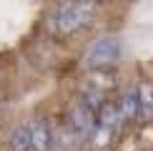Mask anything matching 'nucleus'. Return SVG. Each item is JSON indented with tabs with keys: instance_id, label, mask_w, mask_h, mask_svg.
Segmentation results:
<instances>
[{
	"instance_id": "obj_1",
	"label": "nucleus",
	"mask_w": 153,
	"mask_h": 151,
	"mask_svg": "<svg viewBox=\"0 0 153 151\" xmlns=\"http://www.w3.org/2000/svg\"><path fill=\"white\" fill-rule=\"evenodd\" d=\"M98 5L91 0H73V3H63L50 13V33L53 35H71L75 30H83L93 23Z\"/></svg>"
},
{
	"instance_id": "obj_2",
	"label": "nucleus",
	"mask_w": 153,
	"mask_h": 151,
	"mask_svg": "<svg viewBox=\"0 0 153 151\" xmlns=\"http://www.w3.org/2000/svg\"><path fill=\"white\" fill-rule=\"evenodd\" d=\"M120 53H123V48H120L118 38L116 35H103V38H98V40H93L88 46L85 55H83V63L91 71H108V68H113L120 61Z\"/></svg>"
},
{
	"instance_id": "obj_3",
	"label": "nucleus",
	"mask_w": 153,
	"mask_h": 151,
	"mask_svg": "<svg viewBox=\"0 0 153 151\" xmlns=\"http://www.w3.org/2000/svg\"><path fill=\"white\" fill-rule=\"evenodd\" d=\"M68 126H71L73 136H93L95 126H98L95 111L83 101H75L71 106V111H68Z\"/></svg>"
},
{
	"instance_id": "obj_4",
	"label": "nucleus",
	"mask_w": 153,
	"mask_h": 151,
	"mask_svg": "<svg viewBox=\"0 0 153 151\" xmlns=\"http://www.w3.org/2000/svg\"><path fill=\"white\" fill-rule=\"evenodd\" d=\"M95 121H98L100 129L116 131L118 126L123 123V116H120V111H118V103H113V101H103V106L95 111Z\"/></svg>"
},
{
	"instance_id": "obj_5",
	"label": "nucleus",
	"mask_w": 153,
	"mask_h": 151,
	"mask_svg": "<svg viewBox=\"0 0 153 151\" xmlns=\"http://www.w3.org/2000/svg\"><path fill=\"white\" fill-rule=\"evenodd\" d=\"M138 93V118L141 121H153V83L143 81L136 88Z\"/></svg>"
},
{
	"instance_id": "obj_6",
	"label": "nucleus",
	"mask_w": 153,
	"mask_h": 151,
	"mask_svg": "<svg viewBox=\"0 0 153 151\" xmlns=\"http://www.w3.org/2000/svg\"><path fill=\"white\" fill-rule=\"evenodd\" d=\"M30 141H33V151H50L53 149V134H50L48 123H43V121L30 123Z\"/></svg>"
},
{
	"instance_id": "obj_7",
	"label": "nucleus",
	"mask_w": 153,
	"mask_h": 151,
	"mask_svg": "<svg viewBox=\"0 0 153 151\" xmlns=\"http://www.w3.org/2000/svg\"><path fill=\"white\" fill-rule=\"evenodd\" d=\"M113 88H116V76L111 71H93V76L88 78L85 91H93V93H98V96H103V93L113 91Z\"/></svg>"
},
{
	"instance_id": "obj_8",
	"label": "nucleus",
	"mask_w": 153,
	"mask_h": 151,
	"mask_svg": "<svg viewBox=\"0 0 153 151\" xmlns=\"http://www.w3.org/2000/svg\"><path fill=\"white\" fill-rule=\"evenodd\" d=\"M10 151H33V141H30V123H23L18 129H13L8 138Z\"/></svg>"
},
{
	"instance_id": "obj_9",
	"label": "nucleus",
	"mask_w": 153,
	"mask_h": 151,
	"mask_svg": "<svg viewBox=\"0 0 153 151\" xmlns=\"http://www.w3.org/2000/svg\"><path fill=\"white\" fill-rule=\"evenodd\" d=\"M118 111L123 116V121H136L138 118V93H136V88L126 91L118 98Z\"/></svg>"
}]
</instances>
